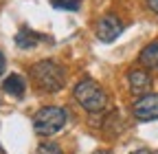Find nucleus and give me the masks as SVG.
Returning <instances> with one entry per match:
<instances>
[{
  "mask_svg": "<svg viewBox=\"0 0 158 154\" xmlns=\"http://www.w3.org/2000/svg\"><path fill=\"white\" fill-rule=\"evenodd\" d=\"M31 79L33 84L44 92H57L66 84V73L53 60H40L31 66Z\"/></svg>",
  "mask_w": 158,
  "mask_h": 154,
  "instance_id": "f257e3e1",
  "label": "nucleus"
},
{
  "mask_svg": "<svg viewBox=\"0 0 158 154\" xmlns=\"http://www.w3.org/2000/svg\"><path fill=\"white\" fill-rule=\"evenodd\" d=\"M5 64H7V62H5V55H2V51H0V75L5 73Z\"/></svg>",
  "mask_w": 158,
  "mask_h": 154,
  "instance_id": "ddd939ff",
  "label": "nucleus"
},
{
  "mask_svg": "<svg viewBox=\"0 0 158 154\" xmlns=\"http://www.w3.org/2000/svg\"><path fill=\"white\" fill-rule=\"evenodd\" d=\"M134 154H152V152H149V150H145V148H141V150H136Z\"/></svg>",
  "mask_w": 158,
  "mask_h": 154,
  "instance_id": "4468645a",
  "label": "nucleus"
},
{
  "mask_svg": "<svg viewBox=\"0 0 158 154\" xmlns=\"http://www.w3.org/2000/svg\"><path fill=\"white\" fill-rule=\"evenodd\" d=\"M44 40V35H40V33H35V31H31V29H20L18 33H15V44H18V49H33L37 42H42Z\"/></svg>",
  "mask_w": 158,
  "mask_h": 154,
  "instance_id": "6e6552de",
  "label": "nucleus"
},
{
  "mask_svg": "<svg viewBox=\"0 0 158 154\" xmlns=\"http://www.w3.org/2000/svg\"><path fill=\"white\" fill-rule=\"evenodd\" d=\"M121 33H123V22L118 20L116 15L108 13L103 18H99V22H97V37L101 42H112Z\"/></svg>",
  "mask_w": 158,
  "mask_h": 154,
  "instance_id": "39448f33",
  "label": "nucleus"
},
{
  "mask_svg": "<svg viewBox=\"0 0 158 154\" xmlns=\"http://www.w3.org/2000/svg\"><path fill=\"white\" fill-rule=\"evenodd\" d=\"M127 84H130V90L136 92V95H141L149 88L152 84V77L145 73V71H130L127 73Z\"/></svg>",
  "mask_w": 158,
  "mask_h": 154,
  "instance_id": "423d86ee",
  "label": "nucleus"
},
{
  "mask_svg": "<svg viewBox=\"0 0 158 154\" xmlns=\"http://www.w3.org/2000/svg\"><path fill=\"white\" fill-rule=\"evenodd\" d=\"M92 154H110V152H108V150H94Z\"/></svg>",
  "mask_w": 158,
  "mask_h": 154,
  "instance_id": "2eb2a0df",
  "label": "nucleus"
},
{
  "mask_svg": "<svg viewBox=\"0 0 158 154\" xmlns=\"http://www.w3.org/2000/svg\"><path fill=\"white\" fill-rule=\"evenodd\" d=\"M145 5H147L149 11H154V13L158 15V0H145Z\"/></svg>",
  "mask_w": 158,
  "mask_h": 154,
  "instance_id": "f8f14e48",
  "label": "nucleus"
},
{
  "mask_svg": "<svg viewBox=\"0 0 158 154\" xmlns=\"http://www.w3.org/2000/svg\"><path fill=\"white\" fill-rule=\"evenodd\" d=\"M138 62H141L145 68L158 71V42L147 44V46L141 51V55H138Z\"/></svg>",
  "mask_w": 158,
  "mask_h": 154,
  "instance_id": "1a4fd4ad",
  "label": "nucleus"
},
{
  "mask_svg": "<svg viewBox=\"0 0 158 154\" xmlns=\"http://www.w3.org/2000/svg\"><path fill=\"white\" fill-rule=\"evenodd\" d=\"M75 99L81 104L88 112H101L106 108V90L94 79H81L75 86Z\"/></svg>",
  "mask_w": 158,
  "mask_h": 154,
  "instance_id": "7ed1b4c3",
  "label": "nucleus"
},
{
  "mask_svg": "<svg viewBox=\"0 0 158 154\" xmlns=\"http://www.w3.org/2000/svg\"><path fill=\"white\" fill-rule=\"evenodd\" d=\"M132 112H134V117L141 119V121L158 119V95H156V92H145V95H141V97L134 101Z\"/></svg>",
  "mask_w": 158,
  "mask_h": 154,
  "instance_id": "20e7f679",
  "label": "nucleus"
},
{
  "mask_svg": "<svg viewBox=\"0 0 158 154\" xmlns=\"http://www.w3.org/2000/svg\"><path fill=\"white\" fill-rule=\"evenodd\" d=\"M156 154H158V152H156Z\"/></svg>",
  "mask_w": 158,
  "mask_h": 154,
  "instance_id": "dca6fc26",
  "label": "nucleus"
},
{
  "mask_svg": "<svg viewBox=\"0 0 158 154\" xmlns=\"http://www.w3.org/2000/svg\"><path fill=\"white\" fill-rule=\"evenodd\" d=\"M51 5L55 9H64V11H77L81 0H51Z\"/></svg>",
  "mask_w": 158,
  "mask_h": 154,
  "instance_id": "9d476101",
  "label": "nucleus"
},
{
  "mask_svg": "<svg viewBox=\"0 0 158 154\" xmlns=\"http://www.w3.org/2000/svg\"><path fill=\"white\" fill-rule=\"evenodd\" d=\"M35 154H62V150H59L57 143H42V145H37Z\"/></svg>",
  "mask_w": 158,
  "mask_h": 154,
  "instance_id": "9b49d317",
  "label": "nucleus"
},
{
  "mask_svg": "<svg viewBox=\"0 0 158 154\" xmlns=\"http://www.w3.org/2000/svg\"><path fill=\"white\" fill-rule=\"evenodd\" d=\"M68 121V114L64 108L59 106H46L42 110L35 112L33 117V128L37 134H42V137H51V134L59 132Z\"/></svg>",
  "mask_w": 158,
  "mask_h": 154,
  "instance_id": "f03ea898",
  "label": "nucleus"
},
{
  "mask_svg": "<svg viewBox=\"0 0 158 154\" xmlns=\"http://www.w3.org/2000/svg\"><path fill=\"white\" fill-rule=\"evenodd\" d=\"M24 88H27V82H24V77L18 75V73H11L7 79L2 82V90L7 95H13V97H22Z\"/></svg>",
  "mask_w": 158,
  "mask_h": 154,
  "instance_id": "0eeeda50",
  "label": "nucleus"
}]
</instances>
